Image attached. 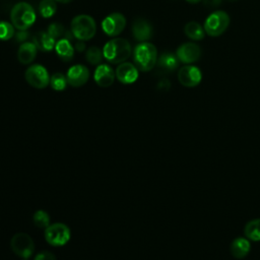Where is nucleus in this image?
I'll return each instance as SVG.
<instances>
[{
  "mask_svg": "<svg viewBox=\"0 0 260 260\" xmlns=\"http://www.w3.org/2000/svg\"><path fill=\"white\" fill-rule=\"evenodd\" d=\"M133 60L138 70L150 71L157 62V51L153 44L142 42L138 44L133 53Z\"/></svg>",
  "mask_w": 260,
  "mask_h": 260,
  "instance_id": "f257e3e1",
  "label": "nucleus"
},
{
  "mask_svg": "<svg viewBox=\"0 0 260 260\" xmlns=\"http://www.w3.org/2000/svg\"><path fill=\"white\" fill-rule=\"evenodd\" d=\"M103 55L104 58L112 64L123 63L131 55V46L125 39H113L104 46Z\"/></svg>",
  "mask_w": 260,
  "mask_h": 260,
  "instance_id": "f03ea898",
  "label": "nucleus"
},
{
  "mask_svg": "<svg viewBox=\"0 0 260 260\" xmlns=\"http://www.w3.org/2000/svg\"><path fill=\"white\" fill-rule=\"evenodd\" d=\"M36 11L27 2L16 3L10 11V19L18 30H26L36 21Z\"/></svg>",
  "mask_w": 260,
  "mask_h": 260,
  "instance_id": "7ed1b4c3",
  "label": "nucleus"
},
{
  "mask_svg": "<svg viewBox=\"0 0 260 260\" xmlns=\"http://www.w3.org/2000/svg\"><path fill=\"white\" fill-rule=\"evenodd\" d=\"M73 37L79 41H88L95 35L96 25L94 19L87 14L76 15L70 24Z\"/></svg>",
  "mask_w": 260,
  "mask_h": 260,
  "instance_id": "20e7f679",
  "label": "nucleus"
},
{
  "mask_svg": "<svg viewBox=\"0 0 260 260\" xmlns=\"http://www.w3.org/2000/svg\"><path fill=\"white\" fill-rule=\"evenodd\" d=\"M230 24V16L225 11L215 10L211 12L204 21L203 28L205 34L210 37L222 35Z\"/></svg>",
  "mask_w": 260,
  "mask_h": 260,
  "instance_id": "39448f33",
  "label": "nucleus"
},
{
  "mask_svg": "<svg viewBox=\"0 0 260 260\" xmlns=\"http://www.w3.org/2000/svg\"><path fill=\"white\" fill-rule=\"evenodd\" d=\"M10 248L18 257L28 259L35 252V243L31 237L27 234L17 233L11 238Z\"/></svg>",
  "mask_w": 260,
  "mask_h": 260,
  "instance_id": "423d86ee",
  "label": "nucleus"
},
{
  "mask_svg": "<svg viewBox=\"0 0 260 260\" xmlns=\"http://www.w3.org/2000/svg\"><path fill=\"white\" fill-rule=\"evenodd\" d=\"M71 237L70 229L61 222H56L50 224L45 231V238L46 241L54 247L64 246L66 243L69 242Z\"/></svg>",
  "mask_w": 260,
  "mask_h": 260,
  "instance_id": "0eeeda50",
  "label": "nucleus"
},
{
  "mask_svg": "<svg viewBox=\"0 0 260 260\" xmlns=\"http://www.w3.org/2000/svg\"><path fill=\"white\" fill-rule=\"evenodd\" d=\"M26 82L35 88H45L50 83V76L47 69L41 64L30 65L24 73Z\"/></svg>",
  "mask_w": 260,
  "mask_h": 260,
  "instance_id": "6e6552de",
  "label": "nucleus"
},
{
  "mask_svg": "<svg viewBox=\"0 0 260 260\" xmlns=\"http://www.w3.org/2000/svg\"><path fill=\"white\" fill-rule=\"evenodd\" d=\"M126 26V18L122 13L114 12L107 15L102 21L103 31L110 37L120 35Z\"/></svg>",
  "mask_w": 260,
  "mask_h": 260,
  "instance_id": "1a4fd4ad",
  "label": "nucleus"
},
{
  "mask_svg": "<svg viewBox=\"0 0 260 260\" xmlns=\"http://www.w3.org/2000/svg\"><path fill=\"white\" fill-rule=\"evenodd\" d=\"M202 79L201 70L194 65L182 66L178 71L179 82L186 87L197 86Z\"/></svg>",
  "mask_w": 260,
  "mask_h": 260,
  "instance_id": "9d476101",
  "label": "nucleus"
},
{
  "mask_svg": "<svg viewBox=\"0 0 260 260\" xmlns=\"http://www.w3.org/2000/svg\"><path fill=\"white\" fill-rule=\"evenodd\" d=\"M176 56L180 62L184 64H192L200 59L201 49L195 43H184L177 49Z\"/></svg>",
  "mask_w": 260,
  "mask_h": 260,
  "instance_id": "9b49d317",
  "label": "nucleus"
},
{
  "mask_svg": "<svg viewBox=\"0 0 260 260\" xmlns=\"http://www.w3.org/2000/svg\"><path fill=\"white\" fill-rule=\"evenodd\" d=\"M67 82L73 87H79L85 84L89 78V71L88 68L84 65L77 64L71 66L67 70L66 74Z\"/></svg>",
  "mask_w": 260,
  "mask_h": 260,
  "instance_id": "f8f14e48",
  "label": "nucleus"
},
{
  "mask_svg": "<svg viewBox=\"0 0 260 260\" xmlns=\"http://www.w3.org/2000/svg\"><path fill=\"white\" fill-rule=\"evenodd\" d=\"M115 74L121 83L131 84L138 78V69L132 63L123 62L117 67Z\"/></svg>",
  "mask_w": 260,
  "mask_h": 260,
  "instance_id": "ddd939ff",
  "label": "nucleus"
},
{
  "mask_svg": "<svg viewBox=\"0 0 260 260\" xmlns=\"http://www.w3.org/2000/svg\"><path fill=\"white\" fill-rule=\"evenodd\" d=\"M116 74L108 64H99L94 70L93 78L95 83L101 87H109L113 84Z\"/></svg>",
  "mask_w": 260,
  "mask_h": 260,
  "instance_id": "4468645a",
  "label": "nucleus"
},
{
  "mask_svg": "<svg viewBox=\"0 0 260 260\" xmlns=\"http://www.w3.org/2000/svg\"><path fill=\"white\" fill-rule=\"evenodd\" d=\"M132 34L135 40L141 43L146 42L152 37V26L147 20L143 18H137L133 21Z\"/></svg>",
  "mask_w": 260,
  "mask_h": 260,
  "instance_id": "2eb2a0df",
  "label": "nucleus"
},
{
  "mask_svg": "<svg viewBox=\"0 0 260 260\" xmlns=\"http://www.w3.org/2000/svg\"><path fill=\"white\" fill-rule=\"evenodd\" d=\"M251 249L250 241L244 237H238L233 240L230 246V252L232 256L236 259L245 258Z\"/></svg>",
  "mask_w": 260,
  "mask_h": 260,
  "instance_id": "dca6fc26",
  "label": "nucleus"
},
{
  "mask_svg": "<svg viewBox=\"0 0 260 260\" xmlns=\"http://www.w3.org/2000/svg\"><path fill=\"white\" fill-rule=\"evenodd\" d=\"M38 53V48L34 44V42H24L22 43L17 51V59L18 61L23 64H29L31 63Z\"/></svg>",
  "mask_w": 260,
  "mask_h": 260,
  "instance_id": "f3484780",
  "label": "nucleus"
},
{
  "mask_svg": "<svg viewBox=\"0 0 260 260\" xmlns=\"http://www.w3.org/2000/svg\"><path fill=\"white\" fill-rule=\"evenodd\" d=\"M55 51L58 55V57L65 62H68L72 60L74 56V47L67 39H61L58 40L55 44Z\"/></svg>",
  "mask_w": 260,
  "mask_h": 260,
  "instance_id": "a211bd4d",
  "label": "nucleus"
},
{
  "mask_svg": "<svg viewBox=\"0 0 260 260\" xmlns=\"http://www.w3.org/2000/svg\"><path fill=\"white\" fill-rule=\"evenodd\" d=\"M55 39L52 38L49 32L45 31H39L34 37V44L37 46V48L43 52H50L55 48Z\"/></svg>",
  "mask_w": 260,
  "mask_h": 260,
  "instance_id": "6ab92c4d",
  "label": "nucleus"
},
{
  "mask_svg": "<svg viewBox=\"0 0 260 260\" xmlns=\"http://www.w3.org/2000/svg\"><path fill=\"white\" fill-rule=\"evenodd\" d=\"M185 35L192 41H200L205 37L203 26L197 21H189L184 26Z\"/></svg>",
  "mask_w": 260,
  "mask_h": 260,
  "instance_id": "aec40b11",
  "label": "nucleus"
},
{
  "mask_svg": "<svg viewBox=\"0 0 260 260\" xmlns=\"http://www.w3.org/2000/svg\"><path fill=\"white\" fill-rule=\"evenodd\" d=\"M158 67L166 72L174 71L179 64V59L172 53H164L157 59Z\"/></svg>",
  "mask_w": 260,
  "mask_h": 260,
  "instance_id": "412c9836",
  "label": "nucleus"
},
{
  "mask_svg": "<svg viewBox=\"0 0 260 260\" xmlns=\"http://www.w3.org/2000/svg\"><path fill=\"white\" fill-rule=\"evenodd\" d=\"M244 234L249 241L259 242L260 241V218H254L249 220L245 228Z\"/></svg>",
  "mask_w": 260,
  "mask_h": 260,
  "instance_id": "4be33fe9",
  "label": "nucleus"
},
{
  "mask_svg": "<svg viewBox=\"0 0 260 260\" xmlns=\"http://www.w3.org/2000/svg\"><path fill=\"white\" fill-rule=\"evenodd\" d=\"M48 32L49 35L56 40H61V39H67V40H72L74 37L70 31L66 30L65 27L61 24V23H58V22H54V23H51L48 27Z\"/></svg>",
  "mask_w": 260,
  "mask_h": 260,
  "instance_id": "5701e85b",
  "label": "nucleus"
},
{
  "mask_svg": "<svg viewBox=\"0 0 260 260\" xmlns=\"http://www.w3.org/2000/svg\"><path fill=\"white\" fill-rule=\"evenodd\" d=\"M39 13L44 18H50L57 10V4L55 0H42L39 3Z\"/></svg>",
  "mask_w": 260,
  "mask_h": 260,
  "instance_id": "b1692460",
  "label": "nucleus"
},
{
  "mask_svg": "<svg viewBox=\"0 0 260 260\" xmlns=\"http://www.w3.org/2000/svg\"><path fill=\"white\" fill-rule=\"evenodd\" d=\"M104 58L103 51L99 47H90L86 50L85 59L91 65H99L101 64L102 59Z\"/></svg>",
  "mask_w": 260,
  "mask_h": 260,
  "instance_id": "393cba45",
  "label": "nucleus"
},
{
  "mask_svg": "<svg viewBox=\"0 0 260 260\" xmlns=\"http://www.w3.org/2000/svg\"><path fill=\"white\" fill-rule=\"evenodd\" d=\"M50 84L53 89H55L57 91H62L66 88L68 82H67V78L64 74L57 72L50 77Z\"/></svg>",
  "mask_w": 260,
  "mask_h": 260,
  "instance_id": "a878e982",
  "label": "nucleus"
},
{
  "mask_svg": "<svg viewBox=\"0 0 260 260\" xmlns=\"http://www.w3.org/2000/svg\"><path fill=\"white\" fill-rule=\"evenodd\" d=\"M32 221L40 229H47L50 225V216L45 210H38L34 213Z\"/></svg>",
  "mask_w": 260,
  "mask_h": 260,
  "instance_id": "bb28decb",
  "label": "nucleus"
},
{
  "mask_svg": "<svg viewBox=\"0 0 260 260\" xmlns=\"http://www.w3.org/2000/svg\"><path fill=\"white\" fill-rule=\"evenodd\" d=\"M14 35V27L10 22L0 21V41H8Z\"/></svg>",
  "mask_w": 260,
  "mask_h": 260,
  "instance_id": "cd10ccee",
  "label": "nucleus"
},
{
  "mask_svg": "<svg viewBox=\"0 0 260 260\" xmlns=\"http://www.w3.org/2000/svg\"><path fill=\"white\" fill-rule=\"evenodd\" d=\"M34 260H56V257L50 251H42L35 256Z\"/></svg>",
  "mask_w": 260,
  "mask_h": 260,
  "instance_id": "c85d7f7f",
  "label": "nucleus"
},
{
  "mask_svg": "<svg viewBox=\"0 0 260 260\" xmlns=\"http://www.w3.org/2000/svg\"><path fill=\"white\" fill-rule=\"evenodd\" d=\"M202 1H203V4L209 8H215L219 6L222 2V0H202Z\"/></svg>",
  "mask_w": 260,
  "mask_h": 260,
  "instance_id": "c756f323",
  "label": "nucleus"
},
{
  "mask_svg": "<svg viewBox=\"0 0 260 260\" xmlns=\"http://www.w3.org/2000/svg\"><path fill=\"white\" fill-rule=\"evenodd\" d=\"M27 38V34L25 30H19L17 34H16V41H19V42H23L25 41Z\"/></svg>",
  "mask_w": 260,
  "mask_h": 260,
  "instance_id": "7c9ffc66",
  "label": "nucleus"
},
{
  "mask_svg": "<svg viewBox=\"0 0 260 260\" xmlns=\"http://www.w3.org/2000/svg\"><path fill=\"white\" fill-rule=\"evenodd\" d=\"M75 49H76L78 52H82V51L85 49V43H84V41H78V42L75 44Z\"/></svg>",
  "mask_w": 260,
  "mask_h": 260,
  "instance_id": "2f4dec72",
  "label": "nucleus"
},
{
  "mask_svg": "<svg viewBox=\"0 0 260 260\" xmlns=\"http://www.w3.org/2000/svg\"><path fill=\"white\" fill-rule=\"evenodd\" d=\"M186 1L189 2V3H192V4H196V3H199L202 0H186Z\"/></svg>",
  "mask_w": 260,
  "mask_h": 260,
  "instance_id": "473e14b6",
  "label": "nucleus"
},
{
  "mask_svg": "<svg viewBox=\"0 0 260 260\" xmlns=\"http://www.w3.org/2000/svg\"><path fill=\"white\" fill-rule=\"evenodd\" d=\"M55 1H58V2H60V3L66 4V3H70L72 0H55Z\"/></svg>",
  "mask_w": 260,
  "mask_h": 260,
  "instance_id": "72a5a7b5",
  "label": "nucleus"
},
{
  "mask_svg": "<svg viewBox=\"0 0 260 260\" xmlns=\"http://www.w3.org/2000/svg\"><path fill=\"white\" fill-rule=\"evenodd\" d=\"M230 1H236V0H230Z\"/></svg>",
  "mask_w": 260,
  "mask_h": 260,
  "instance_id": "f704fd0d",
  "label": "nucleus"
}]
</instances>
